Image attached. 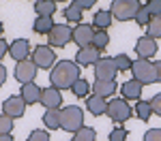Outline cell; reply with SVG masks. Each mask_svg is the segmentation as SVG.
I'll list each match as a JSON object with an SVG mask.
<instances>
[{"instance_id": "1", "label": "cell", "mask_w": 161, "mask_h": 141, "mask_svg": "<svg viewBox=\"0 0 161 141\" xmlns=\"http://www.w3.org/2000/svg\"><path fill=\"white\" fill-rule=\"evenodd\" d=\"M80 75H82V71H80V64L77 62H73V60H60L58 64L52 66L50 81L54 88L69 90L80 79Z\"/></svg>"}, {"instance_id": "2", "label": "cell", "mask_w": 161, "mask_h": 141, "mask_svg": "<svg viewBox=\"0 0 161 141\" xmlns=\"http://www.w3.org/2000/svg\"><path fill=\"white\" fill-rule=\"evenodd\" d=\"M131 73H133V79L140 81L142 86L157 83V68H155V62H150V60H144V58L133 60V64H131Z\"/></svg>"}, {"instance_id": "3", "label": "cell", "mask_w": 161, "mask_h": 141, "mask_svg": "<svg viewBox=\"0 0 161 141\" xmlns=\"http://www.w3.org/2000/svg\"><path fill=\"white\" fill-rule=\"evenodd\" d=\"M84 126V111L77 105H69L60 109V128L67 133H77Z\"/></svg>"}, {"instance_id": "4", "label": "cell", "mask_w": 161, "mask_h": 141, "mask_svg": "<svg viewBox=\"0 0 161 141\" xmlns=\"http://www.w3.org/2000/svg\"><path fill=\"white\" fill-rule=\"evenodd\" d=\"M140 0H112L110 11L114 15V19L118 22H129L136 17V13L140 11Z\"/></svg>"}, {"instance_id": "5", "label": "cell", "mask_w": 161, "mask_h": 141, "mask_svg": "<svg viewBox=\"0 0 161 141\" xmlns=\"http://www.w3.org/2000/svg\"><path fill=\"white\" fill-rule=\"evenodd\" d=\"M73 41V28L69 24H54L52 28V32L47 34V43H50V47H67L69 43Z\"/></svg>"}, {"instance_id": "6", "label": "cell", "mask_w": 161, "mask_h": 141, "mask_svg": "<svg viewBox=\"0 0 161 141\" xmlns=\"http://www.w3.org/2000/svg\"><path fill=\"white\" fill-rule=\"evenodd\" d=\"M108 115H110L116 124H123V122H127L133 115V107L129 105V101H125V98H112L108 103Z\"/></svg>"}, {"instance_id": "7", "label": "cell", "mask_w": 161, "mask_h": 141, "mask_svg": "<svg viewBox=\"0 0 161 141\" xmlns=\"http://www.w3.org/2000/svg\"><path fill=\"white\" fill-rule=\"evenodd\" d=\"M92 68H95V79H101V81H114L116 75H118L114 58H108V56H101Z\"/></svg>"}, {"instance_id": "8", "label": "cell", "mask_w": 161, "mask_h": 141, "mask_svg": "<svg viewBox=\"0 0 161 141\" xmlns=\"http://www.w3.org/2000/svg\"><path fill=\"white\" fill-rule=\"evenodd\" d=\"M30 60L35 62L37 68H52L56 64V53L50 45H37L35 51L30 53Z\"/></svg>"}, {"instance_id": "9", "label": "cell", "mask_w": 161, "mask_h": 141, "mask_svg": "<svg viewBox=\"0 0 161 141\" xmlns=\"http://www.w3.org/2000/svg\"><path fill=\"white\" fill-rule=\"evenodd\" d=\"M39 68L35 66L32 60H22V62H17L15 66V79L24 86V83H32L35 81V77H37Z\"/></svg>"}, {"instance_id": "10", "label": "cell", "mask_w": 161, "mask_h": 141, "mask_svg": "<svg viewBox=\"0 0 161 141\" xmlns=\"http://www.w3.org/2000/svg\"><path fill=\"white\" fill-rule=\"evenodd\" d=\"M2 113L13 118V120H17V118H22L26 113V103L22 96H9L7 101L2 103Z\"/></svg>"}, {"instance_id": "11", "label": "cell", "mask_w": 161, "mask_h": 141, "mask_svg": "<svg viewBox=\"0 0 161 141\" xmlns=\"http://www.w3.org/2000/svg\"><path fill=\"white\" fill-rule=\"evenodd\" d=\"M92 37H95V28L90 24H77L73 28V43L80 45V47H88L92 45Z\"/></svg>"}, {"instance_id": "12", "label": "cell", "mask_w": 161, "mask_h": 141, "mask_svg": "<svg viewBox=\"0 0 161 141\" xmlns=\"http://www.w3.org/2000/svg\"><path fill=\"white\" fill-rule=\"evenodd\" d=\"M157 49H159V45H157V41L155 38H150L148 34L146 37H140L136 43V53L140 56V58H144V60H150L155 53H157Z\"/></svg>"}, {"instance_id": "13", "label": "cell", "mask_w": 161, "mask_h": 141, "mask_svg": "<svg viewBox=\"0 0 161 141\" xmlns=\"http://www.w3.org/2000/svg\"><path fill=\"white\" fill-rule=\"evenodd\" d=\"M41 105H43L45 109H60L62 92L58 88H54V86L43 88V92H41Z\"/></svg>"}, {"instance_id": "14", "label": "cell", "mask_w": 161, "mask_h": 141, "mask_svg": "<svg viewBox=\"0 0 161 141\" xmlns=\"http://www.w3.org/2000/svg\"><path fill=\"white\" fill-rule=\"evenodd\" d=\"M9 53H11V58L15 62L30 60V43H28V38H15L9 45Z\"/></svg>"}, {"instance_id": "15", "label": "cell", "mask_w": 161, "mask_h": 141, "mask_svg": "<svg viewBox=\"0 0 161 141\" xmlns=\"http://www.w3.org/2000/svg\"><path fill=\"white\" fill-rule=\"evenodd\" d=\"M101 58V51L95 45H88V47H80V51L75 53V62L80 66H95V62Z\"/></svg>"}, {"instance_id": "16", "label": "cell", "mask_w": 161, "mask_h": 141, "mask_svg": "<svg viewBox=\"0 0 161 141\" xmlns=\"http://www.w3.org/2000/svg\"><path fill=\"white\" fill-rule=\"evenodd\" d=\"M142 90H144V86L140 81H136V79H127L123 86H120V92H123L125 101H140Z\"/></svg>"}, {"instance_id": "17", "label": "cell", "mask_w": 161, "mask_h": 141, "mask_svg": "<svg viewBox=\"0 0 161 141\" xmlns=\"http://www.w3.org/2000/svg\"><path fill=\"white\" fill-rule=\"evenodd\" d=\"M41 92H43V88H39L32 81V83H24L19 88V96L24 98L26 105H35V103H41Z\"/></svg>"}, {"instance_id": "18", "label": "cell", "mask_w": 161, "mask_h": 141, "mask_svg": "<svg viewBox=\"0 0 161 141\" xmlns=\"http://www.w3.org/2000/svg\"><path fill=\"white\" fill-rule=\"evenodd\" d=\"M86 109H88L92 115H103V113H108V98L97 96V94L86 96Z\"/></svg>"}, {"instance_id": "19", "label": "cell", "mask_w": 161, "mask_h": 141, "mask_svg": "<svg viewBox=\"0 0 161 141\" xmlns=\"http://www.w3.org/2000/svg\"><path fill=\"white\" fill-rule=\"evenodd\" d=\"M116 90H118L116 81H101V79H95V83H92V94L103 96V98H110Z\"/></svg>"}, {"instance_id": "20", "label": "cell", "mask_w": 161, "mask_h": 141, "mask_svg": "<svg viewBox=\"0 0 161 141\" xmlns=\"http://www.w3.org/2000/svg\"><path fill=\"white\" fill-rule=\"evenodd\" d=\"M35 11H37V17H52L58 11V2L56 0H37Z\"/></svg>"}, {"instance_id": "21", "label": "cell", "mask_w": 161, "mask_h": 141, "mask_svg": "<svg viewBox=\"0 0 161 141\" xmlns=\"http://www.w3.org/2000/svg\"><path fill=\"white\" fill-rule=\"evenodd\" d=\"M112 19H114L112 11L101 9V11H97V13H95V17H92V28H95V30H108L110 24H112Z\"/></svg>"}, {"instance_id": "22", "label": "cell", "mask_w": 161, "mask_h": 141, "mask_svg": "<svg viewBox=\"0 0 161 141\" xmlns=\"http://www.w3.org/2000/svg\"><path fill=\"white\" fill-rule=\"evenodd\" d=\"M43 124L50 128V130H58L60 128V109H45Z\"/></svg>"}, {"instance_id": "23", "label": "cell", "mask_w": 161, "mask_h": 141, "mask_svg": "<svg viewBox=\"0 0 161 141\" xmlns=\"http://www.w3.org/2000/svg\"><path fill=\"white\" fill-rule=\"evenodd\" d=\"M52 28H54V19L52 17H37L35 24H32V30L37 34H50Z\"/></svg>"}, {"instance_id": "24", "label": "cell", "mask_w": 161, "mask_h": 141, "mask_svg": "<svg viewBox=\"0 0 161 141\" xmlns=\"http://www.w3.org/2000/svg\"><path fill=\"white\" fill-rule=\"evenodd\" d=\"M62 15H64V19H67V22H73V24L77 26V24H82V15H84V11H82V9L73 2V4H69V7L62 11Z\"/></svg>"}, {"instance_id": "25", "label": "cell", "mask_w": 161, "mask_h": 141, "mask_svg": "<svg viewBox=\"0 0 161 141\" xmlns=\"http://www.w3.org/2000/svg\"><path fill=\"white\" fill-rule=\"evenodd\" d=\"M133 113H136L142 122H148L150 115H153V107H150L148 101H137V105L133 107Z\"/></svg>"}, {"instance_id": "26", "label": "cell", "mask_w": 161, "mask_h": 141, "mask_svg": "<svg viewBox=\"0 0 161 141\" xmlns=\"http://www.w3.org/2000/svg\"><path fill=\"white\" fill-rule=\"evenodd\" d=\"M146 34L150 38H161V15H155V17H150L148 26H146Z\"/></svg>"}, {"instance_id": "27", "label": "cell", "mask_w": 161, "mask_h": 141, "mask_svg": "<svg viewBox=\"0 0 161 141\" xmlns=\"http://www.w3.org/2000/svg\"><path fill=\"white\" fill-rule=\"evenodd\" d=\"M95 139H97V130L90 126H82L77 133H73L71 141H95Z\"/></svg>"}, {"instance_id": "28", "label": "cell", "mask_w": 161, "mask_h": 141, "mask_svg": "<svg viewBox=\"0 0 161 141\" xmlns=\"http://www.w3.org/2000/svg\"><path fill=\"white\" fill-rule=\"evenodd\" d=\"M92 45L99 51H103L108 45H110V34L105 30H95V37H92Z\"/></svg>"}, {"instance_id": "29", "label": "cell", "mask_w": 161, "mask_h": 141, "mask_svg": "<svg viewBox=\"0 0 161 141\" xmlns=\"http://www.w3.org/2000/svg\"><path fill=\"white\" fill-rule=\"evenodd\" d=\"M71 92H73L75 96H80V98H84V96H88V92H90V83H88L86 79H82V77H80V79H77V81H75L73 86H71Z\"/></svg>"}, {"instance_id": "30", "label": "cell", "mask_w": 161, "mask_h": 141, "mask_svg": "<svg viewBox=\"0 0 161 141\" xmlns=\"http://www.w3.org/2000/svg\"><path fill=\"white\" fill-rule=\"evenodd\" d=\"M114 64H116L118 73H125V71H131V64H133V60H131L127 53H118V56H114Z\"/></svg>"}, {"instance_id": "31", "label": "cell", "mask_w": 161, "mask_h": 141, "mask_svg": "<svg viewBox=\"0 0 161 141\" xmlns=\"http://www.w3.org/2000/svg\"><path fill=\"white\" fill-rule=\"evenodd\" d=\"M133 22H136L137 26H148V22H150V13H148V9L146 7H140V11L136 13V17H133Z\"/></svg>"}, {"instance_id": "32", "label": "cell", "mask_w": 161, "mask_h": 141, "mask_svg": "<svg viewBox=\"0 0 161 141\" xmlns=\"http://www.w3.org/2000/svg\"><path fill=\"white\" fill-rule=\"evenodd\" d=\"M127 137H129V133H127V128L125 126H116L110 130V137L108 139L110 141H127Z\"/></svg>"}, {"instance_id": "33", "label": "cell", "mask_w": 161, "mask_h": 141, "mask_svg": "<svg viewBox=\"0 0 161 141\" xmlns=\"http://www.w3.org/2000/svg\"><path fill=\"white\" fill-rule=\"evenodd\" d=\"M13 118H9V115H0V135H11V130H13Z\"/></svg>"}, {"instance_id": "34", "label": "cell", "mask_w": 161, "mask_h": 141, "mask_svg": "<svg viewBox=\"0 0 161 141\" xmlns=\"http://www.w3.org/2000/svg\"><path fill=\"white\" fill-rule=\"evenodd\" d=\"M28 141H52V139H50V133H47V130L37 128V130H32V133L28 135Z\"/></svg>"}, {"instance_id": "35", "label": "cell", "mask_w": 161, "mask_h": 141, "mask_svg": "<svg viewBox=\"0 0 161 141\" xmlns=\"http://www.w3.org/2000/svg\"><path fill=\"white\" fill-rule=\"evenodd\" d=\"M144 7L148 9L150 17H155V15H161V0H150V2H146Z\"/></svg>"}, {"instance_id": "36", "label": "cell", "mask_w": 161, "mask_h": 141, "mask_svg": "<svg viewBox=\"0 0 161 141\" xmlns=\"http://www.w3.org/2000/svg\"><path fill=\"white\" fill-rule=\"evenodd\" d=\"M144 141H161V128H148L144 133Z\"/></svg>"}, {"instance_id": "37", "label": "cell", "mask_w": 161, "mask_h": 141, "mask_svg": "<svg viewBox=\"0 0 161 141\" xmlns=\"http://www.w3.org/2000/svg\"><path fill=\"white\" fill-rule=\"evenodd\" d=\"M148 103H150V107H153V113L161 118V92H159V94H155Z\"/></svg>"}, {"instance_id": "38", "label": "cell", "mask_w": 161, "mask_h": 141, "mask_svg": "<svg viewBox=\"0 0 161 141\" xmlns=\"http://www.w3.org/2000/svg\"><path fill=\"white\" fill-rule=\"evenodd\" d=\"M97 2H99V0H75V4H77L82 11H88V9H92Z\"/></svg>"}, {"instance_id": "39", "label": "cell", "mask_w": 161, "mask_h": 141, "mask_svg": "<svg viewBox=\"0 0 161 141\" xmlns=\"http://www.w3.org/2000/svg\"><path fill=\"white\" fill-rule=\"evenodd\" d=\"M7 51H9V45H7V41H4V38H0V60L7 56Z\"/></svg>"}, {"instance_id": "40", "label": "cell", "mask_w": 161, "mask_h": 141, "mask_svg": "<svg viewBox=\"0 0 161 141\" xmlns=\"http://www.w3.org/2000/svg\"><path fill=\"white\" fill-rule=\"evenodd\" d=\"M4 81H7V68L0 64V88L4 86Z\"/></svg>"}, {"instance_id": "41", "label": "cell", "mask_w": 161, "mask_h": 141, "mask_svg": "<svg viewBox=\"0 0 161 141\" xmlns=\"http://www.w3.org/2000/svg\"><path fill=\"white\" fill-rule=\"evenodd\" d=\"M155 68H157V81H161V60L155 62Z\"/></svg>"}, {"instance_id": "42", "label": "cell", "mask_w": 161, "mask_h": 141, "mask_svg": "<svg viewBox=\"0 0 161 141\" xmlns=\"http://www.w3.org/2000/svg\"><path fill=\"white\" fill-rule=\"evenodd\" d=\"M0 141H15L13 135H0Z\"/></svg>"}, {"instance_id": "43", "label": "cell", "mask_w": 161, "mask_h": 141, "mask_svg": "<svg viewBox=\"0 0 161 141\" xmlns=\"http://www.w3.org/2000/svg\"><path fill=\"white\" fill-rule=\"evenodd\" d=\"M2 32H4V26H2V22H0V34H2Z\"/></svg>"}, {"instance_id": "44", "label": "cell", "mask_w": 161, "mask_h": 141, "mask_svg": "<svg viewBox=\"0 0 161 141\" xmlns=\"http://www.w3.org/2000/svg\"><path fill=\"white\" fill-rule=\"evenodd\" d=\"M56 2H67V0H56Z\"/></svg>"}, {"instance_id": "45", "label": "cell", "mask_w": 161, "mask_h": 141, "mask_svg": "<svg viewBox=\"0 0 161 141\" xmlns=\"http://www.w3.org/2000/svg\"><path fill=\"white\" fill-rule=\"evenodd\" d=\"M146 2H150V0H146Z\"/></svg>"}]
</instances>
